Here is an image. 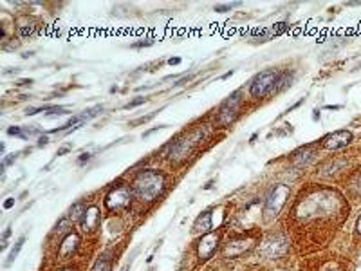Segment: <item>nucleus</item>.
I'll list each match as a JSON object with an SVG mask.
<instances>
[{
	"mask_svg": "<svg viewBox=\"0 0 361 271\" xmlns=\"http://www.w3.org/2000/svg\"><path fill=\"white\" fill-rule=\"evenodd\" d=\"M168 63H170V65H179V63H181V58H170Z\"/></svg>",
	"mask_w": 361,
	"mask_h": 271,
	"instance_id": "37",
	"label": "nucleus"
},
{
	"mask_svg": "<svg viewBox=\"0 0 361 271\" xmlns=\"http://www.w3.org/2000/svg\"><path fill=\"white\" fill-rule=\"evenodd\" d=\"M312 120L320 121V110H318V108H314V110H312Z\"/></svg>",
	"mask_w": 361,
	"mask_h": 271,
	"instance_id": "36",
	"label": "nucleus"
},
{
	"mask_svg": "<svg viewBox=\"0 0 361 271\" xmlns=\"http://www.w3.org/2000/svg\"><path fill=\"white\" fill-rule=\"evenodd\" d=\"M102 112H103V105H96V107H92V108H87V110L82 114V120L89 121L90 118H96V116H100Z\"/></svg>",
	"mask_w": 361,
	"mask_h": 271,
	"instance_id": "20",
	"label": "nucleus"
},
{
	"mask_svg": "<svg viewBox=\"0 0 361 271\" xmlns=\"http://www.w3.org/2000/svg\"><path fill=\"white\" fill-rule=\"evenodd\" d=\"M206 134H208L206 125H201L193 128L188 136H183V138L172 141L168 150H166V159L172 164H183L184 161H188L191 158V154L195 152V146L206 139Z\"/></svg>",
	"mask_w": 361,
	"mask_h": 271,
	"instance_id": "2",
	"label": "nucleus"
},
{
	"mask_svg": "<svg viewBox=\"0 0 361 271\" xmlns=\"http://www.w3.org/2000/svg\"><path fill=\"white\" fill-rule=\"evenodd\" d=\"M78 248H80V235L74 234V232H70V234L65 235V239L62 240L60 250H58V255H60V259H69V257H72V255L76 253Z\"/></svg>",
	"mask_w": 361,
	"mask_h": 271,
	"instance_id": "12",
	"label": "nucleus"
},
{
	"mask_svg": "<svg viewBox=\"0 0 361 271\" xmlns=\"http://www.w3.org/2000/svg\"><path fill=\"white\" fill-rule=\"evenodd\" d=\"M15 85H17V87H31L33 80H31V78H22V80H18Z\"/></svg>",
	"mask_w": 361,
	"mask_h": 271,
	"instance_id": "27",
	"label": "nucleus"
},
{
	"mask_svg": "<svg viewBox=\"0 0 361 271\" xmlns=\"http://www.w3.org/2000/svg\"><path fill=\"white\" fill-rule=\"evenodd\" d=\"M7 134H9V136H17V138L26 139L24 138V130H22L20 126H9V128H7Z\"/></svg>",
	"mask_w": 361,
	"mask_h": 271,
	"instance_id": "25",
	"label": "nucleus"
},
{
	"mask_svg": "<svg viewBox=\"0 0 361 271\" xmlns=\"http://www.w3.org/2000/svg\"><path fill=\"white\" fill-rule=\"evenodd\" d=\"M211 186H213V181H209V183L206 184V186H204V190H209V188H211Z\"/></svg>",
	"mask_w": 361,
	"mask_h": 271,
	"instance_id": "41",
	"label": "nucleus"
},
{
	"mask_svg": "<svg viewBox=\"0 0 361 271\" xmlns=\"http://www.w3.org/2000/svg\"><path fill=\"white\" fill-rule=\"evenodd\" d=\"M316 156H318V146L316 145H307V146H304V148H300V150L294 152L291 161L294 166L304 168V166H307L309 163H312V161L316 159Z\"/></svg>",
	"mask_w": 361,
	"mask_h": 271,
	"instance_id": "11",
	"label": "nucleus"
},
{
	"mask_svg": "<svg viewBox=\"0 0 361 271\" xmlns=\"http://www.w3.org/2000/svg\"><path fill=\"white\" fill-rule=\"evenodd\" d=\"M154 116H155V112L148 114V116H143V118H139V120H136V121H130V126H136V125H141V123H146L148 120H152Z\"/></svg>",
	"mask_w": 361,
	"mask_h": 271,
	"instance_id": "26",
	"label": "nucleus"
},
{
	"mask_svg": "<svg viewBox=\"0 0 361 271\" xmlns=\"http://www.w3.org/2000/svg\"><path fill=\"white\" fill-rule=\"evenodd\" d=\"M60 271H74L72 268H65V270H60Z\"/></svg>",
	"mask_w": 361,
	"mask_h": 271,
	"instance_id": "42",
	"label": "nucleus"
},
{
	"mask_svg": "<svg viewBox=\"0 0 361 271\" xmlns=\"http://www.w3.org/2000/svg\"><path fill=\"white\" fill-rule=\"evenodd\" d=\"M352 141V132L350 130H336L332 134H327L322 139V146L327 150H340L343 146H347Z\"/></svg>",
	"mask_w": 361,
	"mask_h": 271,
	"instance_id": "9",
	"label": "nucleus"
},
{
	"mask_svg": "<svg viewBox=\"0 0 361 271\" xmlns=\"http://www.w3.org/2000/svg\"><path fill=\"white\" fill-rule=\"evenodd\" d=\"M287 252H289V239L284 234H269L258 246V253L264 259H280Z\"/></svg>",
	"mask_w": 361,
	"mask_h": 271,
	"instance_id": "3",
	"label": "nucleus"
},
{
	"mask_svg": "<svg viewBox=\"0 0 361 271\" xmlns=\"http://www.w3.org/2000/svg\"><path fill=\"white\" fill-rule=\"evenodd\" d=\"M90 271H110V262H108L107 257H100V259L94 262V266H92V270Z\"/></svg>",
	"mask_w": 361,
	"mask_h": 271,
	"instance_id": "21",
	"label": "nucleus"
},
{
	"mask_svg": "<svg viewBox=\"0 0 361 271\" xmlns=\"http://www.w3.org/2000/svg\"><path fill=\"white\" fill-rule=\"evenodd\" d=\"M9 235H11V228H7L6 232H4V235H2V250H6L7 248V239H9Z\"/></svg>",
	"mask_w": 361,
	"mask_h": 271,
	"instance_id": "29",
	"label": "nucleus"
},
{
	"mask_svg": "<svg viewBox=\"0 0 361 271\" xmlns=\"http://www.w3.org/2000/svg\"><path fill=\"white\" fill-rule=\"evenodd\" d=\"M34 29H36V25H34V22L29 18L20 20L18 25H17V31H18L20 38H29L33 33H34Z\"/></svg>",
	"mask_w": 361,
	"mask_h": 271,
	"instance_id": "17",
	"label": "nucleus"
},
{
	"mask_svg": "<svg viewBox=\"0 0 361 271\" xmlns=\"http://www.w3.org/2000/svg\"><path fill=\"white\" fill-rule=\"evenodd\" d=\"M47 145H49V138H47V136H40L38 146H47Z\"/></svg>",
	"mask_w": 361,
	"mask_h": 271,
	"instance_id": "34",
	"label": "nucleus"
},
{
	"mask_svg": "<svg viewBox=\"0 0 361 271\" xmlns=\"http://www.w3.org/2000/svg\"><path fill=\"white\" fill-rule=\"evenodd\" d=\"M38 132H40V130H36L34 126H31V128H29V126H26V128H24V138H29V136H33V134H38Z\"/></svg>",
	"mask_w": 361,
	"mask_h": 271,
	"instance_id": "33",
	"label": "nucleus"
},
{
	"mask_svg": "<svg viewBox=\"0 0 361 271\" xmlns=\"http://www.w3.org/2000/svg\"><path fill=\"white\" fill-rule=\"evenodd\" d=\"M276 78H278V72L275 69H266L258 72V74L253 78L251 82V87H249V94L255 100H262L266 98L267 94H271L275 90V85H276Z\"/></svg>",
	"mask_w": 361,
	"mask_h": 271,
	"instance_id": "4",
	"label": "nucleus"
},
{
	"mask_svg": "<svg viewBox=\"0 0 361 271\" xmlns=\"http://www.w3.org/2000/svg\"><path fill=\"white\" fill-rule=\"evenodd\" d=\"M44 112L47 118H56V116H64V114H67V108L58 107V105H45Z\"/></svg>",
	"mask_w": 361,
	"mask_h": 271,
	"instance_id": "19",
	"label": "nucleus"
},
{
	"mask_svg": "<svg viewBox=\"0 0 361 271\" xmlns=\"http://www.w3.org/2000/svg\"><path fill=\"white\" fill-rule=\"evenodd\" d=\"M100 221H102V214H100V208L98 206H89L83 219L80 221V226H82L83 232H94L96 228L100 226Z\"/></svg>",
	"mask_w": 361,
	"mask_h": 271,
	"instance_id": "13",
	"label": "nucleus"
},
{
	"mask_svg": "<svg viewBox=\"0 0 361 271\" xmlns=\"http://www.w3.org/2000/svg\"><path fill=\"white\" fill-rule=\"evenodd\" d=\"M13 204H15V199H7V201L4 202V208H6V210H9V208H11V206H13Z\"/></svg>",
	"mask_w": 361,
	"mask_h": 271,
	"instance_id": "35",
	"label": "nucleus"
},
{
	"mask_svg": "<svg viewBox=\"0 0 361 271\" xmlns=\"http://www.w3.org/2000/svg\"><path fill=\"white\" fill-rule=\"evenodd\" d=\"M289 188L285 184H275L271 192L267 194L266 202H264V214L266 217H276L285 206V202L289 199Z\"/></svg>",
	"mask_w": 361,
	"mask_h": 271,
	"instance_id": "6",
	"label": "nucleus"
},
{
	"mask_svg": "<svg viewBox=\"0 0 361 271\" xmlns=\"http://www.w3.org/2000/svg\"><path fill=\"white\" fill-rule=\"evenodd\" d=\"M325 108H327V110H340V108H342V105H327Z\"/></svg>",
	"mask_w": 361,
	"mask_h": 271,
	"instance_id": "38",
	"label": "nucleus"
},
{
	"mask_svg": "<svg viewBox=\"0 0 361 271\" xmlns=\"http://www.w3.org/2000/svg\"><path fill=\"white\" fill-rule=\"evenodd\" d=\"M163 128H166V125H159V126H155V128H150V130H146V132L143 134V138H150L154 132H159V130H163Z\"/></svg>",
	"mask_w": 361,
	"mask_h": 271,
	"instance_id": "28",
	"label": "nucleus"
},
{
	"mask_svg": "<svg viewBox=\"0 0 361 271\" xmlns=\"http://www.w3.org/2000/svg\"><path fill=\"white\" fill-rule=\"evenodd\" d=\"M72 150V145H64V146H60L56 152V156H64V154H67V152Z\"/></svg>",
	"mask_w": 361,
	"mask_h": 271,
	"instance_id": "32",
	"label": "nucleus"
},
{
	"mask_svg": "<svg viewBox=\"0 0 361 271\" xmlns=\"http://www.w3.org/2000/svg\"><path fill=\"white\" fill-rule=\"evenodd\" d=\"M211 228H213L211 226V212L206 210L203 215L197 217L195 224H193V232H195V234H209Z\"/></svg>",
	"mask_w": 361,
	"mask_h": 271,
	"instance_id": "14",
	"label": "nucleus"
},
{
	"mask_svg": "<svg viewBox=\"0 0 361 271\" xmlns=\"http://www.w3.org/2000/svg\"><path fill=\"white\" fill-rule=\"evenodd\" d=\"M87 204L83 201H78V202H74L72 206H70V210H69V219L72 222H80L83 219V215H85V212H87Z\"/></svg>",
	"mask_w": 361,
	"mask_h": 271,
	"instance_id": "16",
	"label": "nucleus"
},
{
	"mask_svg": "<svg viewBox=\"0 0 361 271\" xmlns=\"http://www.w3.org/2000/svg\"><path fill=\"white\" fill-rule=\"evenodd\" d=\"M38 112H44V107H29L26 110V116H34V114Z\"/></svg>",
	"mask_w": 361,
	"mask_h": 271,
	"instance_id": "30",
	"label": "nucleus"
},
{
	"mask_svg": "<svg viewBox=\"0 0 361 271\" xmlns=\"http://www.w3.org/2000/svg\"><path fill=\"white\" fill-rule=\"evenodd\" d=\"M292 80H294V72H289V71H284V72H278V78H276V85H275V92L278 94L285 89H289L292 85Z\"/></svg>",
	"mask_w": 361,
	"mask_h": 271,
	"instance_id": "15",
	"label": "nucleus"
},
{
	"mask_svg": "<svg viewBox=\"0 0 361 271\" xmlns=\"http://www.w3.org/2000/svg\"><path fill=\"white\" fill-rule=\"evenodd\" d=\"M165 174L157 170H141L136 174L132 181L134 197L141 202H154L157 201L159 196L165 192Z\"/></svg>",
	"mask_w": 361,
	"mask_h": 271,
	"instance_id": "1",
	"label": "nucleus"
},
{
	"mask_svg": "<svg viewBox=\"0 0 361 271\" xmlns=\"http://www.w3.org/2000/svg\"><path fill=\"white\" fill-rule=\"evenodd\" d=\"M241 105H242V98H241V90H237L233 94H229L226 100L222 101L221 108H219V116H217V123L222 126L231 125L237 116L241 112Z\"/></svg>",
	"mask_w": 361,
	"mask_h": 271,
	"instance_id": "7",
	"label": "nucleus"
},
{
	"mask_svg": "<svg viewBox=\"0 0 361 271\" xmlns=\"http://www.w3.org/2000/svg\"><path fill=\"white\" fill-rule=\"evenodd\" d=\"M356 228H358V234H361V215L358 217V222H356Z\"/></svg>",
	"mask_w": 361,
	"mask_h": 271,
	"instance_id": "39",
	"label": "nucleus"
},
{
	"mask_svg": "<svg viewBox=\"0 0 361 271\" xmlns=\"http://www.w3.org/2000/svg\"><path fill=\"white\" fill-rule=\"evenodd\" d=\"M154 40H150V38H146V40H143V42H136V44H132V47H148V45H152Z\"/></svg>",
	"mask_w": 361,
	"mask_h": 271,
	"instance_id": "31",
	"label": "nucleus"
},
{
	"mask_svg": "<svg viewBox=\"0 0 361 271\" xmlns=\"http://www.w3.org/2000/svg\"><path fill=\"white\" fill-rule=\"evenodd\" d=\"M24 242H26V235H22L18 240H17V244L13 246V250L9 252V257H7V260H6V266H11L15 262V259L18 257V253H20V250H22V246H24Z\"/></svg>",
	"mask_w": 361,
	"mask_h": 271,
	"instance_id": "18",
	"label": "nucleus"
},
{
	"mask_svg": "<svg viewBox=\"0 0 361 271\" xmlns=\"http://www.w3.org/2000/svg\"><path fill=\"white\" fill-rule=\"evenodd\" d=\"M146 98H143V96H139V98H136V100L128 101L127 105H125V108H134V107H139V105H143V103H146Z\"/></svg>",
	"mask_w": 361,
	"mask_h": 271,
	"instance_id": "24",
	"label": "nucleus"
},
{
	"mask_svg": "<svg viewBox=\"0 0 361 271\" xmlns=\"http://www.w3.org/2000/svg\"><path fill=\"white\" fill-rule=\"evenodd\" d=\"M219 240H221V235L215 234V232H209V234H204L197 244V257L199 260H208L213 257V253L217 252L219 248Z\"/></svg>",
	"mask_w": 361,
	"mask_h": 271,
	"instance_id": "8",
	"label": "nucleus"
},
{
	"mask_svg": "<svg viewBox=\"0 0 361 271\" xmlns=\"http://www.w3.org/2000/svg\"><path fill=\"white\" fill-rule=\"evenodd\" d=\"M241 6V2H231V4H217L215 6V11L217 13H226V11H231L233 7Z\"/></svg>",
	"mask_w": 361,
	"mask_h": 271,
	"instance_id": "23",
	"label": "nucleus"
},
{
	"mask_svg": "<svg viewBox=\"0 0 361 271\" xmlns=\"http://www.w3.org/2000/svg\"><path fill=\"white\" fill-rule=\"evenodd\" d=\"M231 74H233V71H228V72H226V74L222 76V80H226V78H229V76H231Z\"/></svg>",
	"mask_w": 361,
	"mask_h": 271,
	"instance_id": "40",
	"label": "nucleus"
},
{
	"mask_svg": "<svg viewBox=\"0 0 361 271\" xmlns=\"http://www.w3.org/2000/svg\"><path fill=\"white\" fill-rule=\"evenodd\" d=\"M289 29V24L287 22H278V24H275L271 27V33H273V36H280L282 33H285Z\"/></svg>",
	"mask_w": 361,
	"mask_h": 271,
	"instance_id": "22",
	"label": "nucleus"
},
{
	"mask_svg": "<svg viewBox=\"0 0 361 271\" xmlns=\"http://www.w3.org/2000/svg\"><path fill=\"white\" fill-rule=\"evenodd\" d=\"M134 192L127 184H116L107 192L105 196V208L108 212H118V210H125L130 206L132 202Z\"/></svg>",
	"mask_w": 361,
	"mask_h": 271,
	"instance_id": "5",
	"label": "nucleus"
},
{
	"mask_svg": "<svg viewBox=\"0 0 361 271\" xmlns=\"http://www.w3.org/2000/svg\"><path fill=\"white\" fill-rule=\"evenodd\" d=\"M253 248V239L249 237H237V239H229L226 248H224V257L228 259H237L242 253H246L247 250Z\"/></svg>",
	"mask_w": 361,
	"mask_h": 271,
	"instance_id": "10",
	"label": "nucleus"
}]
</instances>
